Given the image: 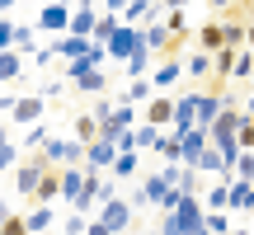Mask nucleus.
Wrapping results in <instances>:
<instances>
[{"label": "nucleus", "mask_w": 254, "mask_h": 235, "mask_svg": "<svg viewBox=\"0 0 254 235\" xmlns=\"http://www.w3.org/2000/svg\"><path fill=\"white\" fill-rule=\"evenodd\" d=\"M38 151H43V160H47V165L66 170V165H85V155H90V141H80V136H75V141H57V136H47Z\"/></svg>", "instance_id": "1"}, {"label": "nucleus", "mask_w": 254, "mask_h": 235, "mask_svg": "<svg viewBox=\"0 0 254 235\" xmlns=\"http://www.w3.org/2000/svg\"><path fill=\"white\" fill-rule=\"evenodd\" d=\"M0 109H5V118H9L14 127H33L38 118H43L47 104L38 99V94H28V99H14V94H5V99H0Z\"/></svg>", "instance_id": "2"}, {"label": "nucleus", "mask_w": 254, "mask_h": 235, "mask_svg": "<svg viewBox=\"0 0 254 235\" xmlns=\"http://www.w3.org/2000/svg\"><path fill=\"white\" fill-rule=\"evenodd\" d=\"M47 170L52 165L38 155V160H24V165H14V193H24V198H38V183L47 179Z\"/></svg>", "instance_id": "3"}, {"label": "nucleus", "mask_w": 254, "mask_h": 235, "mask_svg": "<svg viewBox=\"0 0 254 235\" xmlns=\"http://www.w3.org/2000/svg\"><path fill=\"white\" fill-rule=\"evenodd\" d=\"M90 165H66V170H62V202H71V207H75V202H80V193L85 188H90Z\"/></svg>", "instance_id": "4"}, {"label": "nucleus", "mask_w": 254, "mask_h": 235, "mask_svg": "<svg viewBox=\"0 0 254 235\" xmlns=\"http://www.w3.org/2000/svg\"><path fill=\"white\" fill-rule=\"evenodd\" d=\"M132 127H136V104L118 99V109H113V118L104 122V136H109V141H123V136L132 132ZM118 151H123V146H118Z\"/></svg>", "instance_id": "5"}, {"label": "nucleus", "mask_w": 254, "mask_h": 235, "mask_svg": "<svg viewBox=\"0 0 254 235\" xmlns=\"http://www.w3.org/2000/svg\"><path fill=\"white\" fill-rule=\"evenodd\" d=\"M71 14H75V5L52 0V5H43V14H38V28H47V33H71Z\"/></svg>", "instance_id": "6"}, {"label": "nucleus", "mask_w": 254, "mask_h": 235, "mask_svg": "<svg viewBox=\"0 0 254 235\" xmlns=\"http://www.w3.org/2000/svg\"><path fill=\"white\" fill-rule=\"evenodd\" d=\"M132 212H136V207H132V198H113V202H104L94 217H104L118 235H127V226H132Z\"/></svg>", "instance_id": "7"}, {"label": "nucleus", "mask_w": 254, "mask_h": 235, "mask_svg": "<svg viewBox=\"0 0 254 235\" xmlns=\"http://www.w3.org/2000/svg\"><path fill=\"white\" fill-rule=\"evenodd\" d=\"M113 160H118V141L94 136V141H90V155H85V165H90V170H113Z\"/></svg>", "instance_id": "8"}, {"label": "nucleus", "mask_w": 254, "mask_h": 235, "mask_svg": "<svg viewBox=\"0 0 254 235\" xmlns=\"http://www.w3.org/2000/svg\"><path fill=\"white\" fill-rule=\"evenodd\" d=\"M141 33H146V47H151V52H165V47H174V33H170V24H165V14L146 19Z\"/></svg>", "instance_id": "9"}, {"label": "nucleus", "mask_w": 254, "mask_h": 235, "mask_svg": "<svg viewBox=\"0 0 254 235\" xmlns=\"http://www.w3.org/2000/svg\"><path fill=\"white\" fill-rule=\"evenodd\" d=\"M184 75H189V80H207V75H217V57H212L207 47H198V52L184 61Z\"/></svg>", "instance_id": "10"}, {"label": "nucleus", "mask_w": 254, "mask_h": 235, "mask_svg": "<svg viewBox=\"0 0 254 235\" xmlns=\"http://www.w3.org/2000/svg\"><path fill=\"white\" fill-rule=\"evenodd\" d=\"M189 127H198V90L174 99V132H189Z\"/></svg>", "instance_id": "11"}, {"label": "nucleus", "mask_w": 254, "mask_h": 235, "mask_svg": "<svg viewBox=\"0 0 254 235\" xmlns=\"http://www.w3.org/2000/svg\"><path fill=\"white\" fill-rule=\"evenodd\" d=\"M57 57H66V61H75V57H85V52H90V47H94V38H85V33H62V38H57Z\"/></svg>", "instance_id": "12"}, {"label": "nucleus", "mask_w": 254, "mask_h": 235, "mask_svg": "<svg viewBox=\"0 0 254 235\" xmlns=\"http://www.w3.org/2000/svg\"><path fill=\"white\" fill-rule=\"evenodd\" d=\"M155 155H160L165 165H184V132H174V127H170V132L155 141Z\"/></svg>", "instance_id": "13"}, {"label": "nucleus", "mask_w": 254, "mask_h": 235, "mask_svg": "<svg viewBox=\"0 0 254 235\" xmlns=\"http://www.w3.org/2000/svg\"><path fill=\"white\" fill-rule=\"evenodd\" d=\"M151 47H146V38H141V47H136V52L132 57H127V61H123V71H127V80H141V75H151L155 71V66H151Z\"/></svg>", "instance_id": "14"}, {"label": "nucleus", "mask_w": 254, "mask_h": 235, "mask_svg": "<svg viewBox=\"0 0 254 235\" xmlns=\"http://www.w3.org/2000/svg\"><path fill=\"white\" fill-rule=\"evenodd\" d=\"M146 122H155V127H174V99H170V94H155V99L146 104Z\"/></svg>", "instance_id": "15"}, {"label": "nucleus", "mask_w": 254, "mask_h": 235, "mask_svg": "<svg viewBox=\"0 0 254 235\" xmlns=\"http://www.w3.org/2000/svg\"><path fill=\"white\" fill-rule=\"evenodd\" d=\"M179 75H184V61H174V57H165V61H160V66L151 71V85H155V90L165 94V90H170L174 80H179Z\"/></svg>", "instance_id": "16"}, {"label": "nucleus", "mask_w": 254, "mask_h": 235, "mask_svg": "<svg viewBox=\"0 0 254 235\" xmlns=\"http://www.w3.org/2000/svg\"><path fill=\"white\" fill-rule=\"evenodd\" d=\"M231 212H254V179H236L231 183Z\"/></svg>", "instance_id": "17"}, {"label": "nucleus", "mask_w": 254, "mask_h": 235, "mask_svg": "<svg viewBox=\"0 0 254 235\" xmlns=\"http://www.w3.org/2000/svg\"><path fill=\"white\" fill-rule=\"evenodd\" d=\"M24 57L28 52H19V47H5V52H0V80H19V75H24Z\"/></svg>", "instance_id": "18"}, {"label": "nucleus", "mask_w": 254, "mask_h": 235, "mask_svg": "<svg viewBox=\"0 0 254 235\" xmlns=\"http://www.w3.org/2000/svg\"><path fill=\"white\" fill-rule=\"evenodd\" d=\"M155 94H160V90L151 85V75H141V80H127V94H123V99L127 104H151Z\"/></svg>", "instance_id": "19"}, {"label": "nucleus", "mask_w": 254, "mask_h": 235, "mask_svg": "<svg viewBox=\"0 0 254 235\" xmlns=\"http://www.w3.org/2000/svg\"><path fill=\"white\" fill-rule=\"evenodd\" d=\"M198 170H202V174H231V160L217 151V146H207V151L198 155Z\"/></svg>", "instance_id": "20"}, {"label": "nucleus", "mask_w": 254, "mask_h": 235, "mask_svg": "<svg viewBox=\"0 0 254 235\" xmlns=\"http://www.w3.org/2000/svg\"><path fill=\"white\" fill-rule=\"evenodd\" d=\"M217 57V75H226V80H236V66H240V47H221Z\"/></svg>", "instance_id": "21"}, {"label": "nucleus", "mask_w": 254, "mask_h": 235, "mask_svg": "<svg viewBox=\"0 0 254 235\" xmlns=\"http://www.w3.org/2000/svg\"><path fill=\"white\" fill-rule=\"evenodd\" d=\"M52 198H62V170H57V165L47 170V179L38 183V202H52Z\"/></svg>", "instance_id": "22"}, {"label": "nucleus", "mask_w": 254, "mask_h": 235, "mask_svg": "<svg viewBox=\"0 0 254 235\" xmlns=\"http://www.w3.org/2000/svg\"><path fill=\"white\" fill-rule=\"evenodd\" d=\"M28 231H33V235L52 231V202H38V212H28Z\"/></svg>", "instance_id": "23"}, {"label": "nucleus", "mask_w": 254, "mask_h": 235, "mask_svg": "<svg viewBox=\"0 0 254 235\" xmlns=\"http://www.w3.org/2000/svg\"><path fill=\"white\" fill-rule=\"evenodd\" d=\"M123 28V14H113V9H104L99 14V28H94V43H109L113 33Z\"/></svg>", "instance_id": "24"}, {"label": "nucleus", "mask_w": 254, "mask_h": 235, "mask_svg": "<svg viewBox=\"0 0 254 235\" xmlns=\"http://www.w3.org/2000/svg\"><path fill=\"white\" fill-rule=\"evenodd\" d=\"M75 136H80V141H94V136H104V122L94 113H80L75 118Z\"/></svg>", "instance_id": "25"}, {"label": "nucleus", "mask_w": 254, "mask_h": 235, "mask_svg": "<svg viewBox=\"0 0 254 235\" xmlns=\"http://www.w3.org/2000/svg\"><path fill=\"white\" fill-rule=\"evenodd\" d=\"M198 47H207V52H221V47H226V33H221V24H202Z\"/></svg>", "instance_id": "26"}, {"label": "nucleus", "mask_w": 254, "mask_h": 235, "mask_svg": "<svg viewBox=\"0 0 254 235\" xmlns=\"http://www.w3.org/2000/svg\"><path fill=\"white\" fill-rule=\"evenodd\" d=\"M14 165H19V141H14V136H5V141H0V170L14 174Z\"/></svg>", "instance_id": "27"}, {"label": "nucleus", "mask_w": 254, "mask_h": 235, "mask_svg": "<svg viewBox=\"0 0 254 235\" xmlns=\"http://www.w3.org/2000/svg\"><path fill=\"white\" fill-rule=\"evenodd\" d=\"M231 217H236L231 207H221V212H207V226L217 231V235H231V231H236V221H231Z\"/></svg>", "instance_id": "28"}, {"label": "nucleus", "mask_w": 254, "mask_h": 235, "mask_svg": "<svg viewBox=\"0 0 254 235\" xmlns=\"http://www.w3.org/2000/svg\"><path fill=\"white\" fill-rule=\"evenodd\" d=\"M231 174H236V179H254V151H250V146H240V155H236V165H231Z\"/></svg>", "instance_id": "29"}, {"label": "nucleus", "mask_w": 254, "mask_h": 235, "mask_svg": "<svg viewBox=\"0 0 254 235\" xmlns=\"http://www.w3.org/2000/svg\"><path fill=\"white\" fill-rule=\"evenodd\" d=\"M113 174H118V179H136V151H118V160H113Z\"/></svg>", "instance_id": "30"}, {"label": "nucleus", "mask_w": 254, "mask_h": 235, "mask_svg": "<svg viewBox=\"0 0 254 235\" xmlns=\"http://www.w3.org/2000/svg\"><path fill=\"white\" fill-rule=\"evenodd\" d=\"M90 231V217H85V212H71V217L62 221V235H85Z\"/></svg>", "instance_id": "31"}, {"label": "nucleus", "mask_w": 254, "mask_h": 235, "mask_svg": "<svg viewBox=\"0 0 254 235\" xmlns=\"http://www.w3.org/2000/svg\"><path fill=\"white\" fill-rule=\"evenodd\" d=\"M0 235H33L28 231V217H5L0 221Z\"/></svg>", "instance_id": "32"}, {"label": "nucleus", "mask_w": 254, "mask_h": 235, "mask_svg": "<svg viewBox=\"0 0 254 235\" xmlns=\"http://www.w3.org/2000/svg\"><path fill=\"white\" fill-rule=\"evenodd\" d=\"M165 24H170V33H174V43H179V38L189 33V24H184V9H165Z\"/></svg>", "instance_id": "33"}, {"label": "nucleus", "mask_w": 254, "mask_h": 235, "mask_svg": "<svg viewBox=\"0 0 254 235\" xmlns=\"http://www.w3.org/2000/svg\"><path fill=\"white\" fill-rule=\"evenodd\" d=\"M14 47L33 57V52H38V33H33V28H19V33H14Z\"/></svg>", "instance_id": "34"}, {"label": "nucleus", "mask_w": 254, "mask_h": 235, "mask_svg": "<svg viewBox=\"0 0 254 235\" xmlns=\"http://www.w3.org/2000/svg\"><path fill=\"white\" fill-rule=\"evenodd\" d=\"M113 109H118V99H104V94H99V99L90 104V113L99 118V122H109V118H113Z\"/></svg>", "instance_id": "35"}, {"label": "nucleus", "mask_w": 254, "mask_h": 235, "mask_svg": "<svg viewBox=\"0 0 254 235\" xmlns=\"http://www.w3.org/2000/svg\"><path fill=\"white\" fill-rule=\"evenodd\" d=\"M43 141H47V127L33 122V127H28V141H24V146H43Z\"/></svg>", "instance_id": "36"}, {"label": "nucleus", "mask_w": 254, "mask_h": 235, "mask_svg": "<svg viewBox=\"0 0 254 235\" xmlns=\"http://www.w3.org/2000/svg\"><path fill=\"white\" fill-rule=\"evenodd\" d=\"M99 5H104V9H113V14H123V9L132 5V0H99Z\"/></svg>", "instance_id": "37"}, {"label": "nucleus", "mask_w": 254, "mask_h": 235, "mask_svg": "<svg viewBox=\"0 0 254 235\" xmlns=\"http://www.w3.org/2000/svg\"><path fill=\"white\" fill-rule=\"evenodd\" d=\"M207 5H212V9H231L236 0H207Z\"/></svg>", "instance_id": "38"}, {"label": "nucleus", "mask_w": 254, "mask_h": 235, "mask_svg": "<svg viewBox=\"0 0 254 235\" xmlns=\"http://www.w3.org/2000/svg\"><path fill=\"white\" fill-rule=\"evenodd\" d=\"M160 5H165V9H184L189 0H160Z\"/></svg>", "instance_id": "39"}, {"label": "nucleus", "mask_w": 254, "mask_h": 235, "mask_svg": "<svg viewBox=\"0 0 254 235\" xmlns=\"http://www.w3.org/2000/svg\"><path fill=\"white\" fill-rule=\"evenodd\" d=\"M0 9H5V14H9V9H14V0H0Z\"/></svg>", "instance_id": "40"}, {"label": "nucleus", "mask_w": 254, "mask_h": 235, "mask_svg": "<svg viewBox=\"0 0 254 235\" xmlns=\"http://www.w3.org/2000/svg\"><path fill=\"white\" fill-rule=\"evenodd\" d=\"M193 235H217V231H212V226H202V231H193Z\"/></svg>", "instance_id": "41"}, {"label": "nucleus", "mask_w": 254, "mask_h": 235, "mask_svg": "<svg viewBox=\"0 0 254 235\" xmlns=\"http://www.w3.org/2000/svg\"><path fill=\"white\" fill-rule=\"evenodd\" d=\"M245 47H254V19H250V43H245Z\"/></svg>", "instance_id": "42"}, {"label": "nucleus", "mask_w": 254, "mask_h": 235, "mask_svg": "<svg viewBox=\"0 0 254 235\" xmlns=\"http://www.w3.org/2000/svg\"><path fill=\"white\" fill-rule=\"evenodd\" d=\"M245 113H254V94H250V99H245Z\"/></svg>", "instance_id": "43"}, {"label": "nucleus", "mask_w": 254, "mask_h": 235, "mask_svg": "<svg viewBox=\"0 0 254 235\" xmlns=\"http://www.w3.org/2000/svg\"><path fill=\"white\" fill-rule=\"evenodd\" d=\"M231 235H250V231H245V226H236V231H231Z\"/></svg>", "instance_id": "44"}, {"label": "nucleus", "mask_w": 254, "mask_h": 235, "mask_svg": "<svg viewBox=\"0 0 254 235\" xmlns=\"http://www.w3.org/2000/svg\"><path fill=\"white\" fill-rule=\"evenodd\" d=\"M250 19H254V0H250Z\"/></svg>", "instance_id": "45"}, {"label": "nucleus", "mask_w": 254, "mask_h": 235, "mask_svg": "<svg viewBox=\"0 0 254 235\" xmlns=\"http://www.w3.org/2000/svg\"><path fill=\"white\" fill-rule=\"evenodd\" d=\"M47 235H57V231H47Z\"/></svg>", "instance_id": "46"}]
</instances>
